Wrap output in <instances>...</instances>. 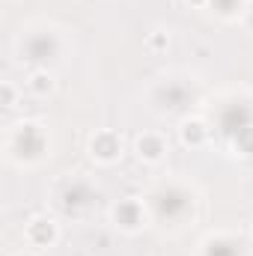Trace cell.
<instances>
[{
  "mask_svg": "<svg viewBox=\"0 0 253 256\" xmlns=\"http://www.w3.org/2000/svg\"><path fill=\"white\" fill-rule=\"evenodd\" d=\"M137 149H140V155H146V158H152V161L161 155V143H158L155 137H140Z\"/></svg>",
  "mask_w": 253,
  "mask_h": 256,
  "instance_id": "cell-1",
  "label": "cell"
},
{
  "mask_svg": "<svg viewBox=\"0 0 253 256\" xmlns=\"http://www.w3.org/2000/svg\"><path fill=\"white\" fill-rule=\"evenodd\" d=\"M33 90H36V92L51 90V74H33Z\"/></svg>",
  "mask_w": 253,
  "mask_h": 256,
  "instance_id": "cell-2",
  "label": "cell"
}]
</instances>
